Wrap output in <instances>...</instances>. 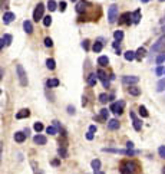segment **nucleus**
I'll return each instance as SVG.
<instances>
[{
	"label": "nucleus",
	"mask_w": 165,
	"mask_h": 174,
	"mask_svg": "<svg viewBox=\"0 0 165 174\" xmlns=\"http://www.w3.org/2000/svg\"><path fill=\"white\" fill-rule=\"evenodd\" d=\"M16 72L17 76H19V82L22 87H26L27 85V75H26V70L22 65H16Z\"/></svg>",
	"instance_id": "1"
},
{
	"label": "nucleus",
	"mask_w": 165,
	"mask_h": 174,
	"mask_svg": "<svg viewBox=\"0 0 165 174\" xmlns=\"http://www.w3.org/2000/svg\"><path fill=\"white\" fill-rule=\"evenodd\" d=\"M118 19V6L116 4H111L108 9V22L109 23H115Z\"/></svg>",
	"instance_id": "2"
},
{
	"label": "nucleus",
	"mask_w": 165,
	"mask_h": 174,
	"mask_svg": "<svg viewBox=\"0 0 165 174\" xmlns=\"http://www.w3.org/2000/svg\"><path fill=\"white\" fill-rule=\"evenodd\" d=\"M43 12H45V4L43 3H37L34 12H33V20L39 22L40 19H43Z\"/></svg>",
	"instance_id": "3"
},
{
	"label": "nucleus",
	"mask_w": 165,
	"mask_h": 174,
	"mask_svg": "<svg viewBox=\"0 0 165 174\" xmlns=\"http://www.w3.org/2000/svg\"><path fill=\"white\" fill-rule=\"evenodd\" d=\"M124 106H125V101H122V99L121 101H116V102H114V104L111 105V111L118 114V115H121L124 112Z\"/></svg>",
	"instance_id": "4"
},
{
	"label": "nucleus",
	"mask_w": 165,
	"mask_h": 174,
	"mask_svg": "<svg viewBox=\"0 0 165 174\" xmlns=\"http://www.w3.org/2000/svg\"><path fill=\"white\" fill-rule=\"evenodd\" d=\"M164 46H165V36H161V37L152 45L151 51H152V52H158V51H162Z\"/></svg>",
	"instance_id": "5"
},
{
	"label": "nucleus",
	"mask_w": 165,
	"mask_h": 174,
	"mask_svg": "<svg viewBox=\"0 0 165 174\" xmlns=\"http://www.w3.org/2000/svg\"><path fill=\"white\" fill-rule=\"evenodd\" d=\"M129 117H131V120H132V124H133V128H135V131H141V130H142V122H141V120L136 117V114L131 111Z\"/></svg>",
	"instance_id": "6"
},
{
	"label": "nucleus",
	"mask_w": 165,
	"mask_h": 174,
	"mask_svg": "<svg viewBox=\"0 0 165 174\" xmlns=\"http://www.w3.org/2000/svg\"><path fill=\"white\" fill-rule=\"evenodd\" d=\"M132 19V15L129 13V12H125L122 16H121V19H119V23L121 25H131V20Z\"/></svg>",
	"instance_id": "7"
},
{
	"label": "nucleus",
	"mask_w": 165,
	"mask_h": 174,
	"mask_svg": "<svg viewBox=\"0 0 165 174\" xmlns=\"http://www.w3.org/2000/svg\"><path fill=\"white\" fill-rule=\"evenodd\" d=\"M138 81H139V78H138V76H129V75H126V76H124V78H122V82H124V84H126V85L136 84Z\"/></svg>",
	"instance_id": "8"
},
{
	"label": "nucleus",
	"mask_w": 165,
	"mask_h": 174,
	"mask_svg": "<svg viewBox=\"0 0 165 174\" xmlns=\"http://www.w3.org/2000/svg\"><path fill=\"white\" fill-rule=\"evenodd\" d=\"M12 39H13L12 35H9V33H7V35H4L3 37H1V40H0V42H1V43H0V48L3 49L4 46H9V45L12 43Z\"/></svg>",
	"instance_id": "9"
},
{
	"label": "nucleus",
	"mask_w": 165,
	"mask_h": 174,
	"mask_svg": "<svg viewBox=\"0 0 165 174\" xmlns=\"http://www.w3.org/2000/svg\"><path fill=\"white\" fill-rule=\"evenodd\" d=\"M13 19H15V13H12V12H6V13L3 15V23H4V25H9V23L13 22Z\"/></svg>",
	"instance_id": "10"
},
{
	"label": "nucleus",
	"mask_w": 165,
	"mask_h": 174,
	"mask_svg": "<svg viewBox=\"0 0 165 174\" xmlns=\"http://www.w3.org/2000/svg\"><path fill=\"white\" fill-rule=\"evenodd\" d=\"M33 141L36 142V144H40V145H45L46 142H48V138L45 137V135H40V134H37V135H34V138Z\"/></svg>",
	"instance_id": "11"
},
{
	"label": "nucleus",
	"mask_w": 165,
	"mask_h": 174,
	"mask_svg": "<svg viewBox=\"0 0 165 174\" xmlns=\"http://www.w3.org/2000/svg\"><path fill=\"white\" fill-rule=\"evenodd\" d=\"M29 115H30V111L29 109H20L16 114V118L17 120H23V118H27Z\"/></svg>",
	"instance_id": "12"
},
{
	"label": "nucleus",
	"mask_w": 165,
	"mask_h": 174,
	"mask_svg": "<svg viewBox=\"0 0 165 174\" xmlns=\"http://www.w3.org/2000/svg\"><path fill=\"white\" fill-rule=\"evenodd\" d=\"M86 6H88V3H86L85 0L78 1V4H76V12H78V13H83V12L86 10Z\"/></svg>",
	"instance_id": "13"
},
{
	"label": "nucleus",
	"mask_w": 165,
	"mask_h": 174,
	"mask_svg": "<svg viewBox=\"0 0 165 174\" xmlns=\"http://www.w3.org/2000/svg\"><path fill=\"white\" fill-rule=\"evenodd\" d=\"M96 82H98V75L91 73V75L88 76V85H89V87H95Z\"/></svg>",
	"instance_id": "14"
},
{
	"label": "nucleus",
	"mask_w": 165,
	"mask_h": 174,
	"mask_svg": "<svg viewBox=\"0 0 165 174\" xmlns=\"http://www.w3.org/2000/svg\"><path fill=\"white\" fill-rule=\"evenodd\" d=\"M23 29H25V32H26L27 35H30V33L33 32L32 22H29V20H25V22H23Z\"/></svg>",
	"instance_id": "15"
},
{
	"label": "nucleus",
	"mask_w": 165,
	"mask_h": 174,
	"mask_svg": "<svg viewBox=\"0 0 165 174\" xmlns=\"http://www.w3.org/2000/svg\"><path fill=\"white\" fill-rule=\"evenodd\" d=\"M139 20H141V10L136 9V10L132 13V23H133V25H138Z\"/></svg>",
	"instance_id": "16"
},
{
	"label": "nucleus",
	"mask_w": 165,
	"mask_h": 174,
	"mask_svg": "<svg viewBox=\"0 0 165 174\" xmlns=\"http://www.w3.org/2000/svg\"><path fill=\"white\" fill-rule=\"evenodd\" d=\"M124 58H125L128 62H131L133 59H136V52H133V51H126V52L124 53Z\"/></svg>",
	"instance_id": "17"
},
{
	"label": "nucleus",
	"mask_w": 165,
	"mask_h": 174,
	"mask_svg": "<svg viewBox=\"0 0 165 174\" xmlns=\"http://www.w3.org/2000/svg\"><path fill=\"white\" fill-rule=\"evenodd\" d=\"M108 128L112 130V131L118 130V128H119V121L115 120V118H114V120H109V121H108Z\"/></svg>",
	"instance_id": "18"
},
{
	"label": "nucleus",
	"mask_w": 165,
	"mask_h": 174,
	"mask_svg": "<svg viewBox=\"0 0 165 174\" xmlns=\"http://www.w3.org/2000/svg\"><path fill=\"white\" fill-rule=\"evenodd\" d=\"M59 79L58 78H52V79H48V82H46V85H48V88H56L59 87Z\"/></svg>",
	"instance_id": "19"
},
{
	"label": "nucleus",
	"mask_w": 165,
	"mask_h": 174,
	"mask_svg": "<svg viewBox=\"0 0 165 174\" xmlns=\"http://www.w3.org/2000/svg\"><path fill=\"white\" fill-rule=\"evenodd\" d=\"M25 139H26V134H25V132L19 131V132L15 134V141H16V142H23Z\"/></svg>",
	"instance_id": "20"
},
{
	"label": "nucleus",
	"mask_w": 165,
	"mask_h": 174,
	"mask_svg": "<svg viewBox=\"0 0 165 174\" xmlns=\"http://www.w3.org/2000/svg\"><path fill=\"white\" fill-rule=\"evenodd\" d=\"M128 92L131 94L132 97H139L141 95V89L138 87H131V88H128Z\"/></svg>",
	"instance_id": "21"
},
{
	"label": "nucleus",
	"mask_w": 165,
	"mask_h": 174,
	"mask_svg": "<svg viewBox=\"0 0 165 174\" xmlns=\"http://www.w3.org/2000/svg\"><path fill=\"white\" fill-rule=\"evenodd\" d=\"M145 55H147L145 48H139V49L136 51V59H138V61H142V59L145 58Z\"/></svg>",
	"instance_id": "22"
},
{
	"label": "nucleus",
	"mask_w": 165,
	"mask_h": 174,
	"mask_svg": "<svg viewBox=\"0 0 165 174\" xmlns=\"http://www.w3.org/2000/svg\"><path fill=\"white\" fill-rule=\"evenodd\" d=\"M98 63L100 65V66H106V65L109 63V59H108V56H105V55L99 56V58H98Z\"/></svg>",
	"instance_id": "23"
},
{
	"label": "nucleus",
	"mask_w": 165,
	"mask_h": 174,
	"mask_svg": "<svg viewBox=\"0 0 165 174\" xmlns=\"http://www.w3.org/2000/svg\"><path fill=\"white\" fill-rule=\"evenodd\" d=\"M46 66H48V69H50V70L55 69V68H56V62H55V59L49 58V59L46 61Z\"/></svg>",
	"instance_id": "24"
},
{
	"label": "nucleus",
	"mask_w": 165,
	"mask_h": 174,
	"mask_svg": "<svg viewBox=\"0 0 165 174\" xmlns=\"http://www.w3.org/2000/svg\"><path fill=\"white\" fill-rule=\"evenodd\" d=\"M91 166H92V168H93L95 171H99V168H100V161H99L98 158H96V160H92V161H91Z\"/></svg>",
	"instance_id": "25"
},
{
	"label": "nucleus",
	"mask_w": 165,
	"mask_h": 174,
	"mask_svg": "<svg viewBox=\"0 0 165 174\" xmlns=\"http://www.w3.org/2000/svg\"><path fill=\"white\" fill-rule=\"evenodd\" d=\"M56 6H58V3H56L55 0H49V1H48V9H49L50 12H55V10L58 9Z\"/></svg>",
	"instance_id": "26"
},
{
	"label": "nucleus",
	"mask_w": 165,
	"mask_h": 174,
	"mask_svg": "<svg viewBox=\"0 0 165 174\" xmlns=\"http://www.w3.org/2000/svg\"><path fill=\"white\" fill-rule=\"evenodd\" d=\"M114 37H115V40L121 42V40L124 39V32H122V30H115V32H114Z\"/></svg>",
	"instance_id": "27"
},
{
	"label": "nucleus",
	"mask_w": 165,
	"mask_h": 174,
	"mask_svg": "<svg viewBox=\"0 0 165 174\" xmlns=\"http://www.w3.org/2000/svg\"><path fill=\"white\" fill-rule=\"evenodd\" d=\"M139 115H141L142 118H147V117L149 115L148 111H147V108H145L144 105H141V106H139Z\"/></svg>",
	"instance_id": "28"
},
{
	"label": "nucleus",
	"mask_w": 165,
	"mask_h": 174,
	"mask_svg": "<svg viewBox=\"0 0 165 174\" xmlns=\"http://www.w3.org/2000/svg\"><path fill=\"white\" fill-rule=\"evenodd\" d=\"M96 75H98V78L102 81V82H105V81H108L106 79V73H105V70H102V69H99L98 72H96Z\"/></svg>",
	"instance_id": "29"
},
{
	"label": "nucleus",
	"mask_w": 165,
	"mask_h": 174,
	"mask_svg": "<svg viewBox=\"0 0 165 174\" xmlns=\"http://www.w3.org/2000/svg\"><path fill=\"white\" fill-rule=\"evenodd\" d=\"M92 49H93V52L99 53L100 51H102V42H95L93 46H92Z\"/></svg>",
	"instance_id": "30"
},
{
	"label": "nucleus",
	"mask_w": 165,
	"mask_h": 174,
	"mask_svg": "<svg viewBox=\"0 0 165 174\" xmlns=\"http://www.w3.org/2000/svg\"><path fill=\"white\" fill-rule=\"evenodd\" d=\"M164 89H165V79H161V81L157 84V91H158V92H162Z\"/></svg>",
	"instance_id": "31"
},
{
	"label": "nucleus",
	"mask_w": 165,
	"mask_h": 174,
	"mask_svg": "<svg viewBox=\"0 0 165 174\" xmlns=\"http://www.w3.org/2000/svg\"><path fill=\"white\" fill-rule=\"evenodd\" d=\"M108 115H109V111L108 109H100V120H103V121H106L108 120Z\"/></svg>",
	"instance_id": "32"
},
{
	"label": "nucleus",
	"mask_w": 165,
	"mask_h": 174,
	"mask_svg": "<svg viewBox=\"0 0 165 174\" xmlns=\"http://www.w3.org/2000/svg\"><path fill=\"white\" fill-rule=\"evenodd\" d=\"M109 101V97L106 95V94H100L99 95V102H102V104H106Z\"/></svg>",
	"instance_id": "33"
},
{
	"label": "nucleus",
	"mask_w": 165,
	"mask_h": 174,
	"mask_svg": "<svg viewBox=\"0 0 165 174\" xmlns=\"http://www.w3.org/2000/svg\"><path fill=\"white\" fill-rule=\"evenodd\" d=\"M33 128H34V131H36V132H40V131H42L45 127H43V124H42V122H34Z\"/></svg>",
	"instance_id": "34"
},
{
	"label": "nucleus",
	"mask_w": 165,
	"mask_h": 174,
	"mask_svg": "<svg viewBox=\"0 0 165 174\" xmlns=\"http://www.w3.org/2000/svg\"><path fill=\"white\" fill-rule=\"evenodd\" d=\"M46 132H48V134H50V135H55V134L58 132V130H56L55 127H52V125H50V127H48V128H46Z\"/></svg>",
	"instance_id": "35"
},
{
	"label": "nucleus",
	"mask_w": 165,
	"mask_h": 174,
	"mask_svg": "<svg viewBox=\"0 0 165 174\" xmlns=\"http://www.w3.org/2000/svg\"><path fill=\"white\" fill-rule=\"evenodd\" d=\"M121 174H133V173H132L128 167H125V166L122 164V166H121Z\"/></svg>",
	"instance_id": "36"
},
{
	"label": "nucleus",
	"mask_w": 165,
	"mask_h": 174,
	"mask_svg": "<svg viewBox=\"0 0 165 174\" xmlns=\"http://www.w3.org/2000/svg\"><path fill=\"white\" fill-rule=\"evenodd\" d=\"M43 25H45L46 27L50 26V25H52V18H50V16H45V18H43Z\"/></svg>",
	"instance_id": "37"
},
{
	"label": "nucleus",
	"mask_w": 165,
	"mask_h": 174,
	"mask_svg": "<svg viewBox=\"0 0 165 174\" xmlns=\"http://www.w3.org/2000/svg\"><path fill=\"white\" fill-rule=\"evenodd\" d=\"M158 154L161 158H165V145H161L159 148H158Z\"/></svg>",
	"instance_id": "38"
},
{
	"label": "nucleus",
	"mask_w": 165,
	"mask_h": 174,
	"mask_svg": "<svg viewBox=\"0 0 165 174\" xmlns=\"http://www.w3.org/2000/svg\"><path fill=\"white\" fill-rule=\"evenodd\" d=\"M45 46H46V48H52V46H53V40H52L50 37H46V39H45Z\"/></svg>",
	"instance_id": "39"
},
{
	"label": "nucleus",
	"mask_w": 165,
	"mask_h": 174,
	"mask_svg": "<svg viewBox=\"0 0 165 174\" xmlns=\"http://www.w3.org/2000/svg\"><path fill=\"white\" fill-rule=\"evenodd\" d=\"M164 61H165V53H162V55H159V56L157 58V63H158V65H161V63H162Z\"/></svg>",
	"instance_id": "40"
},
{
	"label": "nucleus",
	"mask_w": 165,
	"mask_h": 174,
	"mask_svg": "<svg viewBox=\"0 0 165 174\" xmlns=\"http://www.w3.org/2000/svg\"><path fill=\"white\" fill-rule=\"evenodd\" d=\"M59 10H60V12H65L66 10V1H60V3H59Z\"/></svg>",
	"instance_id": "41"
},
{
	"label": "nucleus",
	"mask_w": 165,
	"mask_h": 174,
	"mask_svg": "<svg viewBox=\"0 0 165 174\" xmlns=\"http://www.w3.org/2000/svg\"><path fill=\"white\" fill-rule=\"evenodd\" d=\"M155 72H157V75H158V76H161V75L164 73V68H162V66L159 65V66L157 68V70H155Z\"/></svg>",
	"instance_id": "42"
},
{
	"label": "nucleus",
	"mask_w": 165,
	"mask_h": 174,
	"mask_svg": "<svg viewBox=\"0 0 165 174\" xmlns=\"http://www.w3.org/2000/svg\"><path fill=\"white\" fill-rule=\"evenodd\" d=\"M59 156H60V157H66V148H63V147H60V148H59Z\"/></svg>",
	"instance_id": "43"
},
{
	"label": "nucleus",
	"mask_w": 165,
	"mask_h": 174,
	"mask_svg": "<svg viewBox=\"0 0 165 174\" xmlns=\"http://www.w3.org/2000/svg\"><path fill=\"white\" fill-rule=\"evenodd\" d=\"M82 46H83V49H85V51H88V49H89V40H83Z\"/></svg>",
	"instance_id": "44"
},
{
	"label": "nucleus",
	"mask_w": 165,
	"mask_h": 174,
	"mask_svg": "<svg viewBox=\"0 0 165 174\" xmlns=\"http://www.w3.org/2000/svg\"><path fill=\"white\" fill-rule=\"evenodd\" d=\"M67 112L72 115V114H75V106H72V105H69L67 106Z\"/></svg>",
	"instance_id": "45"
},
{
	"label": "nucleus",
	"mask_w": 165,
	"mask_h": 174,
	"mask_svg": "<svg viewBox=\"0 0 165 174\" xmlns=\"http://www.w3.org/2000/svg\"><path fill=\"white\" fill-rule=\"evenodd\" d=\"M86 138L89 139V141H91V139H93V132H91V131H89V132H86Z\"/></svg>",
	"instance_id": "46"
},
{
	"label": "nucleus",
	"mask_w": 165,
	"mask_h": 174,
	"mask_svg": "<svg viewBox=\"0 0 165 174\" xmlns=\"http://www.w3.org/2000/svg\"><path fill=\"white\" fill-rule=\"evenodd\" d=\"M96 130H98V128H96V125H91V127H89V131H91V132H95Z\"/></svg>",
	"instance_id": "47"
},
{
	"label": "nucleus",
	"mask_w": 165,
	"mask_h": 174,
	"mask_svg": "<svg viewBox=\"0 0 165 174\" xmlns=\"http://www.w3.org/2000/svg\"><path fill=\"white\" fill-rule=\"evenodd\" d=\"M126 147H128L129 150H132V148H133V142H132V141H128V142H126Z\"/></svg>",
	"instance_id": "48"
},
{
	"label": "nucleus",
	"mask_w": 165,
	"mask_h": 174,
	"mask_svg": "<svg viewBox=\"0 0 165 174\" xmlns=\"http://www.w3.org/2000/svg\"><path fill=\"white\" fill-rule=\"evenodd\" d=\"M114 48H116V51H118V48H119V42H118V40L114 42Z\"/></svg>",
	"instance_id": "49"
},
{
	"label": "nucleus",
	"mask_w": 165,
	"mask_h": 174,
	"mask_svg": "<svg viewBox=\"0 0 165 174\" xmlns=\"http://www.w3.org/2000/svg\"><path fill=\"white\" fill-rule=\"evenodd\" d=\"M86 104H88V99H86V98L83 97V98H82V105H83V106H85V105H86Z\"/></svg>",
	"instance_id": "50"
},
{
	"label": "nucleus",
	"mask_w": 165,
	"mask_h": 174,
	"mask_svg": "<svg viewBox=\"0 0 165 174\" xmlns=\"http://www.w3.org/2000/svg\"><path fill=\"white\" fill-rule=\"evenodd\" d=\"M142 3H148V1H151V0H141Z\"/></svg>",
	"instance_id": "51"
},
{
	"label": "nucleus",
	"mask_w": 165,
	"mask_h": 174,
	"mask_svg": "<svg viewBox=\"0 0 165 174\" xmlns=\"http://www.w3.org/2000/svg\"><path fill=\"white\" fill-rule=\"evenodd\" d=\"M95 174H103L102 171H95Z\"/></svg>",
	"instance_id": "52"
},
{
	"label": "nucleus",
	"mask_w": 165,
	"mask_h": 174,
	"mask_svg": "<svg viewBox=\"0 0 165 174\" xmlns=\"http://www.w3.org/2000/svg\"><path fill=\"white\" fill-rule=\"evenodd\" d=\"M162 174H165V167H164V170H162Z\"/></svg>",
	"instance_id": "53"
},
{
	"label": "nucleus",
	"mask_w": 165,
	"mask_h": 174,
	"mask_svg": "<svg viewBox=\"0 0 165 174\" xmlns=\"http://www.w3.org/2000/svg\"><path fill=\"white\" fill-rule=\"evenodd\" d=\"M159 1H161V3H162V1H165V0H159Z\"/></svg>",
	"instance_id": "54"
},
{
	"label": "nucleus",
	"mask_w": 165,
	"mask_h": 174,
	"mask_svg": "<svg viewBox=\"0 0 165 174\" xmlns=\"http://www.w3.org/2000/svg\"><path fill=\"white\" fill-rule=\"evenodd\" d=\"M70 1H76V0H70Z\"/></svg>",
	"instance_id": "55"
}]
</instances>
